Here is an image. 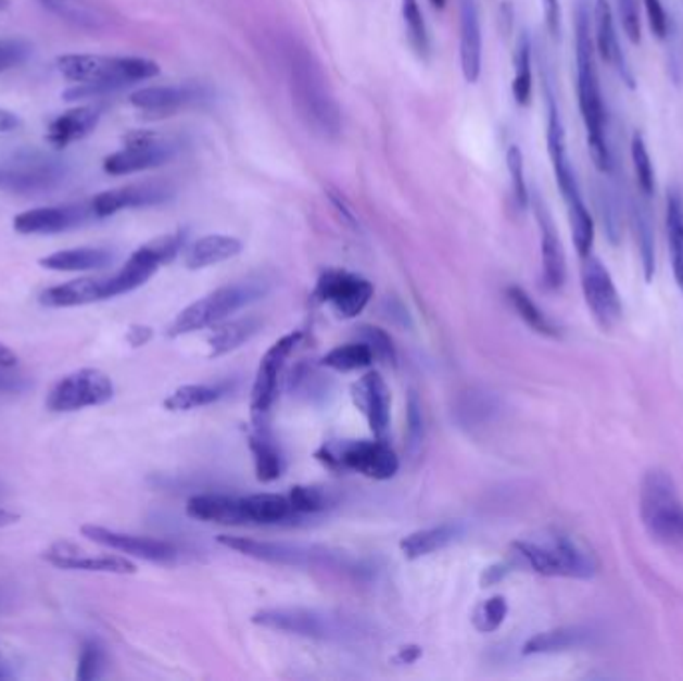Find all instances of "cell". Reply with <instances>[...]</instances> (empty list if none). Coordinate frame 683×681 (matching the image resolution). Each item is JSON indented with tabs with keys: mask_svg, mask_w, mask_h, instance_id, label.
<instances>
[{
	"mask_svg": "<svg viewBox=\"0 0 683 681\" xmlns=\"http://www.w3.org/2000/svg\"><path fill=\"white\" fill-rule=\"evenodd\" d=\"M288 87L299 116L314 135L336 140L342 135V111L330 90L320 62L299 42L284 47Z\"/></svg>",
	"mask_w": 683,
	"mask_h": 681,
	"instance_id": "cell-1",
	"label": "cell"
},
{
	"mask_svg": "<svg viewBox=\"0 0 683 681\" xmlns=\"http://www.w3.org/2000/svg\"><path fill=\"white\" fill-rule=\"evenodd\" d=\"M576 64H578V102L587 133V149L599 173L614 171V156L606 133V109L596 68V50L590 33V11L585 2L576 18Z\"/></svg>",
	"mask_w": 683,
	"mask_h": 681,
	"instance_id": "cell-2",
	"label": "cell"
},
{
	"mask_svg": "<svg viewBox=\"0 0 683 681\" xmlns=\"http://www.w3.org/2000/svg\"><path fill=\"white\" fill-rule=\"evenodd\" d=\"M56 68L66 80L80 85L66 92L68 100L130 87L142 80H150L161 73L159 62L150 61V59L100 56V54H64L56 59Z\"/></svg>",
	"mask_w": 683,
	"mask_h": 681,
	"instance_id": "cell-3",
	"label": "cell"
},
{
	"mask_svg": "<svg viewBox=\"0 0 683 681\" xmlns=\"http://www.w3.org/2000/svg\"><path fill=\"white\" fill-rule=\"evenodd\" d=\"M511 550L540 576L592 580L599 571L596 554L566 533H552L542 540H518Z\"/></svg>",
	"mask_w": 683,
	"mask_h": 681,
	"instance_id": "cell-4",
	"label": "cell"
},
{
	"mask_svg": "<svg viewBox=\"0 0 683 681\" xmlns=\"http://www.w3.org/2000/svg\"><path fill=\"white\" fill-rule=\"evenodd\" d=\"M640 518L647 535L663 545H683V502L670 471L652 468L640 483Z\"/></svg>",
	"mask_w": 683,
	"mask_h": 681,
	"instance_id": "cell-5",
	"label": "cell"
},
{
	"mask_svg": "<svg viewBox=\"0 0 683 681\" xmlns=\"http://www.w3.org/2000/svg\"><path fill=\"white\" fill-rule=\"evenodd\" d=\"M252 621L276 632L292 633L324 642H346L361 638V623L334 611L308 609V607H273L252 616Z\"/></svg>",
	"mask_w": 683,
	"mask_h": 681,
	"instance_id": "cell-6",
	"label": "cell"
},
{
	"mask_svg": "<svg viewBox=\"0 0 683 681\" xmlns=\"http://www.w3.org/2000/svg\"><path fill=\"white\" fill-rule=\"evenodd\" d=\"M264 294H266V286L261 282H240V285L218 288L208 297L200 298L194 304L182 310L176 316L175 323L168 326L166 335L178 338V336L192 335L206 326L223 323L226 316L249 306Z\"/></svg>",
	"mask_w": 683,
	"mask_h": 681,
	"instance_id": "cell-7",
	"label": "cell"
},
{
	"mask_svg": "<svg viewBox=\"0 0 683 681\" xmlns=\"http://www.w3.org/2000/svg\"><path fill=\"white\" fill-rule=\"evenodd\" d=\"M316 458L332 470L358 471L372 480H390L400 468L396 452L380 438L328 442L316 452Z\"/></svg>",
	"mask_w": 683,
	"mask_h": 681,
	"instance_id": "cell-8",
	"label": "cell"
},
{
	"mask_svg": "<svg viewBox=\"0 0 683 681\" xmlns=\"http://www.w3.org/2000/svg\"><path fill=\"white\" fill-rule=\"evenodd\" d=\"M180 147L182 142L176 137L154 130H132L125 137V147L104 159V171L112 176L152 171L173 161Z\"/></svg>",
	"mask_w": 683,
	"mask_h": 681,
	"instance_id": "cell-9",
	"label": "cell"
},
{
	"mask_svg": "<svg viewBox=\"0 0 683 681\" xmlns=\"http://www.w3.org/2000/svg\"><path fill=\"white\" fill-rule=\"evenodd\" d=\"M114 396L111 376L97 368L71 371L61 378L47 398L50 412H78V409L102 406Z\"/></svg>",
	"mask_w": 683,
	"mask_h": 681,
	"instance_id": "cell-10",
	"label": "cell"
},
{
	"mask_svg": "<svg viewBox=\"0 0 683 681\" xmlns=\"http://www.w3.org/2000/svg\"><path fill=\"white\" fill-rule=\"evenodd\" d=\"M374 297V286L361 274L330 268L320 274L314 298L322 304H328L340 318H356L370 304Z\"/></svg>",
	"mask_w": 683,
	"mask_h": 681,
	"instance_id": "cell-11",
	"label": "cell"
},
{
	"mask_svg": "<svg viewBox=\"0 0 683 681\" xmlns=\"http://www.w3.org/2000/svg\"><path fill=\"white\" fill-rule=\"evenodd\" d=\"M218 544L230 547L242 556L254 557L278 566H324L332 564L334 554L316 545L282 544V542H261L240 535H218Z\"/></svg>",
	"mask_w": 683,
	"mask_h": 681,
	"instance_id": "cell-12",
	"label": "cell"
},
{
	"mask_svg": "<svg viewBox=\"0 0 683 681\" xmlns=\"http://www.w3.org/2000/svg\"><path fill=\"white\" fill-rule=\"evenodd\" d=\"M302 340V332H290L282 336L278 342H274L270 350L261 360V366L256 371V380L252 386V398H250V412L254 426H266L268 414L276 400L278 390V378L282 374V368L287 364L288 356L294 352Z\"/></svg>",
	"mask_w": 683,
	"mask_h": 681,
	"instance_id": "cell-13",
	"label": "cell"
},
{
	"mask_svg": "<svg viewBox=\"0 0 683 681\" xmlns=\"http://www.w3.org/2000/svg\"><path fill=\"white\" fill-rule=\"evenodd\" d=\"M582 290H584L585 304L592 312L597 326L609 332L621 320L620 292L614 285V278L604 262L596 256L582 258Z\"/></svg>",
	"mask_w": 683,
	"mask_h": 681,
	"instance_id": "cell-14",
	"label": "cell"
},
{
	"mask_svg": "<svg viewBox=\"0 0 683 681\" xmlns=\"http://www.w3.org/2000/svg\"><path fill=\"white\" fill-rule=\"evenodd\" d=\"M80 533L94 544L118 550L128 556L140 557V559L154 562V564H170L178 556L175 545L168 544V542L154 540V538H140V535H132V533L114 532V530L94 526V524L83 526Z\"/></svg>",
	"mask_w": 683,
	"mask_h": 681,
	"instance_id": "cell-15",
	"label": "cell"
},
{
	"mask_svg": "<svg viewBox=\"0 0 683 681\" xmlns=\"http://www.w3.org/2000/svg\"><path fill=\"white\" fill-rule=\"evenodd\" d=\"M212 99L211 88L204 85H173V87H147L132 92L130 104L138 111L156 116L175 114L190 106H199Z\"/></svg>",
	"mask_w": 683,
	"mask_h": 681,
	"instance_id": "cell-16",
	"label": "cell"
},
{
	"mask_svg": "<svg viewBox=\"0 0 683 681\" xmlns=\"http://www.w3.org/2000/svg\"><path fill=\"white\" fill-rule=\"evenodd\" d=\"M173 188L161 182H142V185L121 186L106 192H100L97 199L90 202V209L94 218H109L118 212L128 209H147L156 206L166 200L173 199Z\"/></svg>",
	"mask_w": 683,
	"mask_h": 681,
	"instance_id": "cell-17",
	"label": "cell"
},
{
	"mask_svg": "<svg viewBox=\"0 0 683 681\" xmlns=\"http://www.w3.org/2000/svg\"><path fill=\"white\" fill-rule=\"evenodd\" d=\"M546 102H547V152H549V159H552V166H554V174H556V182L559 186V192L564 200L578 199L582 197L580 192V185H578V178L573 173L572 162L568 156V147H566V130H564V123H561V116H559L558 104L556 99L549 90V85L546 83Z\"/></svg>",
	"mask_w": 683,
	"mask_h": 681,
	"instance_id": "cell-18",
	"label": "cell"
},
{
	"mask_svg": "<svg viewBox=\"0 0 683 681\" xmlns=\"http://www.w3.org/2000/svg\"><path fill=\"white\" fill-rule=\"evenodd\" d=\"M90 206H40L21 212L14 218V230L18 235H59L92 218Z\"/></svg>",
	"mask_w": 683,
	"mask_h": 681,
	"instance_id": "cell-19",
	"label": "cell"
},
{
	"mask_svg": "<svg viewBox=\"0 0 683 681\" xmlns=\"http://www.w3.org/2000/svg\"><path fill=\"white\" fill-rule=\"evenodd\" d=\"M45 559L50 566L61 568V570L97 571V573H116V576H128L137 573V566L128 562L126 557L118 556H90L78 545L71 544L66 540L54 542L45 552Z\"/></svg>",
	"mask_w": 683,
	"mask_h": 681,
	"instance_id": "cell-20",
	"label": "cell"
},
{
	"mask_svg": "<svg viewBox=\"0 0 683 681\" xmlns=\"http://www.w3.org/2000/svg\"><path fill=\"white\" fill-rule=\"evenodd\" d=\"M534 214L537 226H540V240H542V282L547 290H559L566 276V252L561 247L556 224L552 220V214L547 211L546 202L534 197Z\"/></svg>",
	"mask_w": 683,
	"mask_h": 681,
	"instance_id": "cell-21",
	"label": "cell"
},
{
	"mask_svg": "<svg viewBox=\"0 0 683 681\" xmlns=\"http://www.w3.org/2000/svg\"><path fill=\"white\" fill-rule=\"evenodd\" d=\"M354 404L366 416L374 438L385 440L390 426V390L378 371L364 374L352 388Z\"/></svg>",
	"mask_w": 683,
	"mask_h": 681,
	"instance_id": "cell-22",
	"label": "cell"
},
{
	"mask_svg": "<svg viewBox=\"0 0 683 681\" xmlns=\"http://www.w3.org/2000/svg\"><path fill=\"white\" fill-rule=\"evenodd\" d=\"M594 25H596V47L599 56L616 68V73L620 75L621 83H625V87L635 88L634 71L625 59L623 50L620 49V40L614 26V13H611L608 0H597L596 9H594Z\"/></svg>",
	"mask_w": 683,
	"mask_h": 681,
	"instance_id": "cell-23",
	"label": "cell"
},
{
	"mask_svg": "<svg viewBox=\"0 0 683 681\" xmlns=\"http://www.w3.org/2000/svg\"><path fill=\"white\" fill-rule=\"evenodd\" d=\"M482 25L476 0H460V62L468 83H478L482 75Z\"/></svg>",
	"mask_w": 683,
	"mask_h": 681,
	"instance_id": "cell-24",
	"label": "cell"
},
{
	"mask_svg": "<svg viewBox=\"0 0 683 681\" xmlns=\"http://www.w3.org/2000/svg\"><path fill=\"white\" fill-rule=\"evenodd\" d=\"M100 123V111L94 106H78L56 116L49 124L47 142L54 149H66L73 142H78L94 133Z\"/></svg>",
	"mask_w": 683,
	"mask_h": 681,
	"instance_id": "cell-25",
	"label": "cell"
},
{
	"mask_svg": "<svg viewBox=\"0 0 683 681\" xmlns=\"http://www.w3.org/2000/svg\"><path fill=\"white\" fill-rule=\"evenodd\" d=\"M187 514L194 520L214 521L224 526L246 524L242 497H232V495H194L188 500Z\"/></svg>",
	"mask_w": 683,
	"mask_h": 681,
	"instance_id": "cell-26",
	"label": "cell"
},
{
	"mask_svg": "<svg viewBox=\"0 0 683 681\" xmlns=\"http://www.w3.org/2000/svg\"><path fill=\"white\" fill-rule=\"evenodd\" d=\"M104 300L102 278H78L64 285L47 288L40 294V304L47 308H75Z\"/></svg>",
	"mask_w": 683,
	"mask_h": 681,
	"instance_id": "cell-27",
	"label": "cell"
},
{
	"mask_svg": "<svg viewBox=\"0 0 683 681\" xmlns=\"http://www.w3.org/2000/svg\"><path fill=\"white\" fill-rule=\"evenodd\" d=\"M594 640V632L585 626H568L556 628L549 632L535 633L523 644V656H540V654H559L584 647Z\"/></svg>",
	"mask_w": 683,
	"mask_h": 681,
	"instance_id": "cell-28",
	"label": "cell"
},
{
	"mask_svg": "<svg viewBox=\"0 0 683 681\" xmlns=\"http://www.w3.org/2000/svg\"><path fill=\"white\" fill-rule=\"evenodd\" d=\"M242 252V242L228 235L202 236L197 242H192L187 250V268L190 270H202L214 264L230 261Z\"/></svg>",
	"mask_w": 683,
	"mask_h": 681,
	"instance_id": "cell-29",
	"label": "cell"
},
{
	"mask_svg": "<svg viewBox=\"0 0 683 681\" xmlns=\"http://www.w3.org/2000/svg\"><path fill=\"white\" fill-rule=\"evenodd\" d=\"M111 262L112 254L104 248H71L45 256L40 266L56 273H88L106 268Z\"/></svg>",
	"mask_w": 683,
	"mask_h": 681,
	"instance_id": "cell-30",
	"label": "cell"
},
{
	"mask_svg": "<svg viewBox=\"0 0 683 681\" xmlns=\"http://www.w3.org/2000/svg\"><path fill=\"white\" fill-rule=\"evenodd\" d=\"M460 535V528L454 524H442L438 528L420 530L404 538L400 542V550L406 559H418V557L430 556L438 550L452 544Z\"/></svg>",
	"mask_w": 683,
	"mask_h": 681,
	"instance_id": "cell-31",
	"label": "cell"
},
{
	"mask_svg": "<svg viewBox=\"0 0 683 681\" xmlns=\"http://www.w3.org/2000/svg\"><path fill=\"white\" fill-rule=\"evenodd\" d=\"M246 524H280L294 516L287 495L254 494L242 497Z\"/></svg>",
	"mask_w": 683,
	"mask_h": 681,
	"instance_id": "cell-32",
	"label": "cell"
},
{
	"mask_svg": "<svg viewBox=\"0 0 683 681\" xmlns=\"http://www.w3.org/2000/svg\"><path fill=\"white\" fill-rule=\"evenodd\" d=\"M250 450L254 456L256 478L261 482H274L280 478L282 471V458L278 447L274 446L273 438L266 426H254V433L250 436Z\"/></svg>",
	"mask_w": 683,
	"mask_h": 681,
	"instance_id": "cell-33",
	"label": "cell"
},
{
	"mask_svg": "<svg viewBox=\"0 0 683 681\" xmlns=\"http://www.w3.org/2000/svg\"><path fill=\"white\" fill-rule=\"evenodd\" d=\"M666 228H668V240H670L673 276L683 292V199L678 190L668 192Z\"/></svg>",
	"mask_w": 683,
	"mask_h": 681,
	"instance_id": "cell-34",
	"label": "cell"
},
{
	"mask_svg": "<svg viewBox=\"0 0 683 681\" xmlns=\"http://www.w3.org/2000/svg\"><path fill=\"white\" fill-rule=\"evenodd\" d=\"M47 11L56 14L59 18H63L71 25L80 26V28H100L104 25V14L100 13L94 4H90L88 0H38Z\"/></svg>",
	"mask_w": 683,
	"mask_h": 681,
	"instance_id": "cell-35",
	"label": "cell"
},
{
	"mask_svg": "<svg viewBox=\"0 0 683 681\" xmlns=\"http://www.w3.org/2000/svg\"><path fill=\"white\" fill-rule=\"evenodd\" d=\"M506 297L511 304V308L516 310V314L522 318L537 335L547 336V338H559V328L556 324L547 318L546 314L540 310L530 294L522 290L520 286H509L506 290Z\"/></svg>",
	"mask_w": 683,
	"mask_h": 681,
	"instance_id": "cell-36",
	"label": "cell"
},
{
	"mask_svg": "<svg viewBox=\"0 0 683 681\" xmlns=\"http://www.w3.org/2000/svg\"><path fill=\"white\" fill-rule=\"evenodd\" d=\"M632 223H634L635 240H637V248H640L644 274H646V280L649 282L654 278V274H656L654 226H652V220H649L646 206L642 202H637V200L632 202Z\"/></svg>",
	"mask_w": 683,
	"mask_h": 681,
	"instance_id": "cell-37",
	"label": "cell"
},
{
	"mask_svg": "<svg viewBox=\"0 0 683 681\" xmlns=\"http://www.w3.org/2000/svg\"><path fill=\"white\" fill-rule=\"evenodd\" d=\"M568 218H570V228H572V240L576 252L580 254V258H585L592 254L594 247V236H596V226L594 218L585 206L584 199L568 200Z\"/></svg>",
	"mask_w": 683,
	"mask_h": 681,
	"instance_id": "cell-38",
	"label": "cell"
},
{
	"mask_svg": "<svg viewBox=\"0 0 683 681\" xmlns=\"http://www.w3.org/2000/svg\"><path fill=\"white\" fill-rule=\"evenodd\" d=\"M514 66H516V73H514V83H511V94L520 106H530L534 75H532V42H530L528 35L520 37Z\"/></svg>",
	"mask_w": 683,
	"mask_h": 681,
	"instance_id": "cell-39",
	"label": "cell"
},
{
	"mask_svg": "<svg viewBox=\"0 0 683 681\" xmlns=\"http://www.w3.org/2000/svg\"><path fill=\"white\" fill-rule=\"evenodd\" d=\"M258 323L246 318V320H237V323L224 324L220 328H216L208 338L211 344V358H218L223 354H228L232 350L242 346L246 340L256 335Z\"/></svg>",
	"mask_w": 683,
	"mask_h": 681,
	"instance_id": "cell-40",
	"label": "cell"
},
{
	"mask_svg": "<svg viewBox=\"0 0 683 681\" xmlns=\"http://www.w3.org/2000/svg\"><path fill=\"white\" fill-rule=\"evenodd\" d=\"M374 360L372 348L366 342H352L330 350L324 356L322 364L336 371H354L372 366Z\"/></svg>",
	"mask_w": 683,
	"mask_h": 681,
	"instance_id": "cell-41",
	"label": "cell"
},
{
	"mask_svg": "<svg viewBox=\"0 0 683 681\" xmlns=\"http://www.w3.org/2000/svg\"><path fill=\"white\" fill-rule=\"evenodd\" d=\"M220 398V390L212 386L190 384L180 386L170 396L164 400V408L170 412H188V409L202 408L216 402Z\"/></svg>",
	"mask_w": 683,
	"mask_h": 681,
	"instance_id": "cell-42",
	"label": "cell"
},
{
	"mask_svg": "<svg viewBox=\"0 0 683 681\" xmlns=\"http://www.w3.org/2000/svg\"><path fill=\"white\" fill-rule=\"evenodd\" d=\"M402 18L406 25L412 49L416 50L418 56L426 59L430 52V37H428V26L423 21L422 9H420L418 0H402Z\"/></svg>",
	"mask_w": 683,
	"mask_h": 681,
	"instance_id": "cell-43",
	"label": "cell"
},
{
	"mask_svg": "<svg viewBox=\"0 0 683 681\" xmlns=\"http://www.w3.org/2000/svg\"><path fill=\"white\" fill-rule=\"evenodd\" d=\"M508 616V602L504 595H494L478 604L472 614L473 628L480 633L496 632Z\"/></svg>",
	"mask_w": 683,
	"mask_h": 681,
	"instance_id": "cell-44",
	"label": "cell"
},
{
	"mask_svg": "<svg viewBox=\"0 0 683 681\" xmlns=\"http://www.w3.org/2000/svg\"><path fill=\"white\" fill-rule=\"evenodd\" d=\"M632 162H634L635 178L642 194L652 197L656 192V171L652 164V156L647 152L646 140L635 133L632 137Z\"/></svg>",
	"mask_w": 683,
	"mask_h": 681,
	"instance_id": "cell-45",
	"label": "cell"
},
{
	"mask_svg": "<svg viewBox=\"0 0 683 681\" xmlns=\"http://www.w3.org/2000/svg\"><path fill=\"white\" fill-rule=\"evenodd\" d=\"M506 162H508L509 178H511V190H514V199L518 209L526 211L530 206V190L526 185V173H523V154L520 147L511 144L506 154Z\"/></svg>",
	"mask_w": 683,
	"mask_h": 681,
	"instance_id": "cell-46",
	"label": "cell"
},
{
	"mask_svg": "<svg viewBox=\"0 0 683 681\" xmlns=\"http://www.w3.org/2000/svg\"><path fill=\"white\" fill-rule=\"evenodd\" d=\"M294 514H316L328 506V495L320 488L312 485H294L288 494Z\"/></svg>",
	"mask_w": 683,
	"mask_h": 681,
	"instance_id": "cell-47",
	"label": "cell"
},
{
	"mask_svg": "<svg viewBox=\"0 0 683 681\" xmlns=\"http://www.w3.org/2000/svg\"><path fill=\"white\" fill-rule=\"evenodd\" d=\"M33 54V47L21 38H0V73L25 64Z\"/></svg>",
	"mask_w": 683,
	"mask_h": 681,
	"instance_id": "cell-48",
	"label": "cell"
},
{
	"mask_svg": "<svg viewBox=\"0 0 683 681\" xmlns=\"http://www.w3.org/2000/svg\"><path fill=\"white\" fill-rule=\"evenodd\" d=\"M362 342H366L372 348L374 358L384 362V364H396V350L392 346L390 336L384 330L376 326H362Z\"/></svg>",
	"mask_w": 683,
	"mask_h": 681,
	"instance_id": "cell-49",
	"label": "cell"
},
{
	"mask_svg": "<svg viewBox=\"0 0 683 681\" xmlns=\"http://www.w3.org/2000/svg\"><path fill=\"white\" fill-rule=\"evenodd\" d=\"M102 650L94 642H88L80 652V659H78V669H76V678L80 681H92L100 678V671H102Z\"/></svg>",
	"mask_w": 683,
	"mask_h": 681,
	"instance_id": "cell-50",
	"label": "cell"
},
{
	"mask_svg": "<svg viewBox=\"0 0 683 681\" xmlns=\"http://www.w3.org/2000/svg\"><path fill=\"white\" fill-rule=\"evenodd\" d=\"M618 13H620L621 28L628 38L640 45L642 40V23H640V4L637 0H618Z\"/></svg>",
	"mask_w": 683,
	"mask_h": 681,
	"instance_id": "cell-51",
	"label": "cell"
},
{
	"mask_svg": "<svg viewBox=\"0 0 683 681\" xmlns=\"http://www.w3.org/2000/svg\"><path fill=\"white\" fill-rule=\"evenodd\" d=\"M422 404L416 396V392H412L410 400H408V444H410V447H418L422 444Z\"/></svg>",
	"mask_w": 683,
	"mask_h": 681,
	"instance_id": "cell-52",
	"label": "cell"
},
{
	"mask_svg": "<svg viewBox=\"0 0 683 681\" xmlns=\"http://www.w3.org/2000/svg\"><path fill=\"white\" fill-rule=\"evenodd\" d=\"M644 2H646L647 23H649L652 33L659 40H663V38L668 37L670 21H668V14H666L661 0H644Z\"/></svg>",
	"mask_w": 683,
	"mask_h": 681,
	"instance_id": "cell-53",
	"label": "cell"
},
{
	"mask_svg": "<svg viewBox=\"0 0 683 681\" xmlns=\"http://www.w3.org/2000/svg\"><path fill=\"white\" fill-rule=\"evenodd\" d=\"M508 573V564H494V566H490L488 570H484V573H482V578H480V583H482V588L496 585V583L502 582V580H504V578H506Z\"/></svg>",
	"mask_w": 683,
	"mask_h": 681,
	"instance_id": "cell-54",
	"label": "cell"
},
{
	"mask_svg": "<svg viewBox=\"0 0 683 681\" xmlns=\"http://www.w3.org/2000/svg\"><path fill=\"white\" fill-rule=\"evenodd\" d=\"M544 11H546L547 28L554 37H559V25H561V13H559L558 0H544Z\"/></svg>",
	"mask_w": 683,
	"mask_h": 681,
	"instance_id": "cell-55",
	"label": "cell"
},
{
	"mask_svg": "<svg viewBox=\"0 0 683 681\" xmlns=\"http://www.w3.org/2000/svg\"><path fill=\"white\" fill-rule=\"evenodd\" d=\"M150 338H152V328H149V326H130V330L126 335L128 344L135 348L144 346Z\"/></svg>",
	"mask_w": 683,
	"mask_h": 681,
	"instance_id": "cell-56",
	"label": "cell"
},
{
	"mask_svg": "<svg viewBox=\"0 0 683 681\" xmlns=\"http://www.w3.org/2000/svg\"><path fill=\"white\" fill-rule=\"evenodd\" d=\"M21 126H23V121H21L18 114L7 111V109H0V135L14 133V130H18Z\"/></svg>",
	"mask_w": 683,
	"mask_h": 681,
	"instance_id": "cell-57",
	"label": "cell"
},
{
	"mask_svg": "<svg viewBox=\"0 0 683 681\" xmlns=\"http://www.w3.org/2000/svg\"><path fill=\"white\" fill-rule=\"evenodd\" d=\"M422 656V650L418 645H406V647H400L394 661L400 666H410L418 657Z\"/></svg>",
	"mask_w": 683,
	"mask_h": 681,
	"instance_id": "cell-58",
	"label": "cell"
},
{
	"mask_svg": "<svg viewBox=\"0 0 683 681\" xmlns=\"http://www.w3.org/2000/svg\"><path fill=\"white\" fill-rule=\"evenodd\" d=\"M23 388H25V382L21 378L0 371V392H21Z\"/></svg>",
	"mask_w": 683,
	"mask_h": 681,
	"instance_id": "cell-59",
	"label": "cell"
},
{
	"mask_svg": "<svg viewBox=\"0 0 683 681\" xmlns=\"http://www.w3.org/2000/svg\"><path fill=\"white\" fill-rule=\"evenodd\" d=\"M18 362V356L14 354L13 350L4 344H0V368H13Z\"/></svg>",
	"mask_w": 683,
	"mask_h": 681,
	"instance_id": "cell-60",
	"label": "cell"
},
{
	"mask_svg": "<svg viewBox=\"0 0 683 681\" xmlns=\"http://www.w3.org/2000/svg\"><path fill=\"white\" fill-rule=\"evenodd\" d=\"M18 514H14V512H9V509L0 508V528H4V526H11V524H16L18 521Z\"/></svg>",
	"mask_w": 683,
	"mask_h": 681,
	"instance_id": "cell-61",
	"label": "cell"
},
{
	"mask_svg": "<svg viewBox=\"0 0 683 681\" xmlns=\"http://www.w3.org/2000/svg\"><path fill=\"white\" fill-rule=\"evenodd\" d=\"M447 0H430V4L434 7L435 11H442L446 7Z\"/></svg>",
	"mask_w": 683,
	"mask_h": 681,
	"instance_id": "cell-62",
	"label": "cell"
},
{
	"mask_svg": "<svg viewBox=\"0 0 683 681\" xmlns=\"http://www.w3.org/2000/svg\"><path fill=\"white\" fill-rule=\"evenodd\" d=\"M2 668H4V666L0 664V680H4V678H9V673H7V671H2Z\"/></svg>",
	"mask_w": 683,
	"mask_h": 681,
	"instance_id": "cell-63",
	"label": "cell"
},
{
	"mask_svg": "<svg viewBox=\"0 0 683 681\" xmlns=\"http://www.w3.org/2000/svg\"><path fill=\"white\" fill-rule=\"evenodd\" d=\"M2 174L4 173H2V168H0V186H2Z\"/></svg>",
	"mask_w": 683,
	"mask_h": 681,
	"instance_id": "cell-64",
	"label": "cell"
}]
</instances>
